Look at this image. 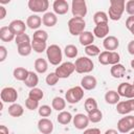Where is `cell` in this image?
Here are the masks:
<instances>
[{
  "label": "cell",
  "mask_w": 134,
  "mask_h": 134,
  "mask_svg": "<svg viewBox=\"0 0 134 134\" xmlns=\"http://www.w3.org/2000/svg\"><path fill=\"white\" fill-rule=\"evenodd\" d=\"M126 8V2L125 0H111L110 1V7L108 16L111 20L117 21L121 18Z\"/></svg>",
  "instance_id": "1"
},
{
  "label": "cell",
  "mask_w": 134,
  "mask_h": 134,
  "mask_svg": "<svg viewBox=\"0 0 134 134\" xmlns=\"http://www.w3.org/2000/svg\"><path fill=\"white\" fill-rule=\"evenodd\" d=\"M46 55H47V59H48L49 63L51 65H54V66L59 65L62 62V59H63L62 50H61L60 46L55 45V44H52V45L47 47Z\"/></svg>",
  "instance_id": "2"
},
{
  "label": "cell",
  "mask_w": 134,
  "mask_h": 134,
  "mask_svg": "<svg viewBox=\"0 0 134 134\" xmlns=\"http://www.w3.org/2000/svg\"><path fill=\"white\" fill-rule=\"evenodd\" d=\"M86 26V22L83 18H77V17H72L68 21V29L69 32L72 36H80L82 32H84Z\"/></svg>",
  "instance_id": "3"
},
{
  "label": "cell",
  "mask_w": 134,
  "mask_h": 134,
  "mask_svg": "<svg viewBox=\"0 0 134 134\" xmlns=\"http://www.w3.org/2000/svg\"><path fill=\"white\" fill-rule=\"evenodd\" d=\"M74 66H75V71L77 73H89L94 68V64L92 60L87 57H81L76 59Z\"/></svg>",
  "instance_id": "4"
},
{
  "label": "cell",
  "mask_w": 134,
  "mask_h": 134,
  "mask_svg": "<svg viewBox=\"0 0 134 134\" xmlns=\"http://www.w3.org/2000/svg\"><path fill=\"white\" fill-rule=\"evenodd\" d=\"M83 97H84V89L80 86H75L68 89L65 94V98L69 104H76Z\"/></svg>",
  "instance_id": "5"
},
{
  "label": "cell",
  "mask_w": 134,
  "mask_h": 134,
  "mask_svg": "<svg viewBox=\"0 0 134 134\" xmlns=\"http://www.w3.org/2000/svg\"><path fill=\"white\" fill-rule=\"evenodd\" d=\"M71 12L73 17L83 18L87 14V4L85 0H72L71 3Z\"/></svg>",
  "instance_id": "6"
},
{
  "label": "cell",
  "mask_w": 134,
  "mask_h": 134,
  "mask_svg": "<svg viewBox=\"0 0 134 134\" xmlns=\"http://www.w3.org/2000/svg\"><path fill=\"white\" fill-rule=\"evenodd\" d=\"M75 70V66L73 63L71 62H65L63 64H61L59 67H57L55 69V73L60 79H67L68 76H70L73 71Z\"/></svg>",
  "instance_id": "7"
},
{
  "label": "cell",
  "mask_w": 134,
  "mask_h": 134,
  "mask_svg": "<svg viewBox=\"0 0 134 134\" xmlns=\"http://www.w3.org/2000/svg\"><path fill=\"white\" fill-rule=\"evenodd\" d=\"M117 130L120 133H128L131 130H134V116L128 115L120 118L117 121Z\"/></svg>",
  "instance_id": "8"
},
{
  "label": "cell",
  "mask_w": 134,
  "mask_h": 134,
  "mask_svg": "<svg viewBox=\"0 0 134 134\" xmlns=\"http://www.w3.org/2000/svg\"><path fill=\"white\" fill-rule=\"evenodd\" d=\"M0 96H1V100L3 103L15 104V102L18 98V92L13 87H5V88H3L1 90Z\"/></svg>",
  "instance_id": "9"
},
{
  "label": "cell",
  "mask_w": 134,
  "mask_h": 134,
  "mask_svg": "<svg viewBox=\"0 0 134 134\" xmlns=\"http://www.w3.org/2000/svg\"><path fill=\"white\" fill-rule=\"evenodd\" d=\"M49 2L47 0H29L28 8L35 13H44L47 10Z\"/></svg>",
  "instance_id": "10"
},
{
  "label": "cell",
  "mask_w": 134,
  "mask_h": 134,
  "mask_svg": "<svg viewBox=\"0 0 134 134\" xmlns=\"http://www.w3.org/2000/svg\"><path fill=\"white\" fill-rule=\"evenodd\" d=\"M117 93L119 96H124L127 98H134V85L129 83H121L117 88Z\"/></svg>",
  "instance_id": "11"
},
{
  "label": "cell",
  "mask_w": 134,
  "mask_h": 134,
  "mask_svg": "<svg viewBox=\"0 0 134 134\" xmlns=\"http://www.w3.org/2000/svg\"><path fill=\"white\" fill-rule=\"evenodd\" d=\"M72 121H73V126L76 129L84 130L85 128H87V126H88L90 120L88 118V115H85L83 113H79V114H75V116L73 117Z\"/></svg>",
  "instance_id": "12"
},
{
  "label": "cell",
  "mask_w": 134,
  "mask_h": 134,
  "mask_svg": "<svg viewBox=\"0 0 134 134\" xmlns=\"http://www.w3.org/2000/svg\"><path fill=\"white\" fill-rule=\"evenodd\" d=\"M38 129L42 134H50L53 131V124L50 119L44 117L38 121Z\"/></svg>",
  "instance_id": "13"
},
{
  "label": "cell",
  "mask_w": 134,
  "mask_h": 134,
  "mask_svg": "<svg viewBox=\"0 0 134 134\" xmlns=\"http://www.w3.org/2000/svg\"><path fill=\"white\" fill-rule=\"evenodd\" d=\"M9 28L10 30L14 32L15 36H19L22 34H25V29H26V25L22 20H14L9 23Z\"/></svg>",
  "instance_id": "14"
},
{
  "label": "cell",
  "mask_w": 134,
  "mask_h": 134,
  "mask_svg": "<svg viewBox=\"0 0 134 134\" xmlns=\"http://www.w3.org/2000/svg\"><path fill=\"white\" fill-rule=\"evenodd\" d=\"M52 7L57 15H65L69 9V4L65 0H55L52 4Z\"/></svg>",
  "instance_id": "15"
},
{
  "label": "cell",
  "mask_w": 134,
  "mask_h": 134,
  "mask_svg": "<svg viewBox=\"0 0 134 134\" xmlns=\"http://www.w3.org/2000/svg\"><path fill=\"white\" fill-rule=\"evenodd\" d=\"M103 45H104V48L108 51H113L115 49H117L118 45H119V41L116 37L114 36H109V37H106L104 42H103Z\"/></svg>",
  "instance_id": "16"
},
{
  "label": "cell",
  "mask_w": 134,
  "mask_h": 134,
  "mask_svg": "<svg viewBox=\"0 0 134 134\" xmlns=\"http://www.w3.org/2000/svg\"><path fill=\"white\" fill-rule=\"evenodd\" d=\"M96 79L92 75H85L81 80V87L85 90H93L96 87Z\"/></svg>",
  "instance_id": "17"
},
{
  "label": "cell",
  "mask_w": 134,
  "mask_h": 134,
  "mask_svg": "<svg viewBox=\"0 0 134 134\" xmlns=\"http://www.w3.org/2000/svg\"><path fill=\"white\" fill-rule=\"evenodd\" d=\"M109 34V25L108 23H102L97 24L93 29V35L97 38H105Z\"/></svg>",
  "instance_id": "18"
},
{
  "label": "cell",
  "mask_w": 134,
  "mask_h": 134,
  "mask_svg": "<svg viewBox=\"0 0 134 134\" xmlns=\"http://www.w3.org/2000/svg\"><path fill=\"white\" fill-rule=\"evenodd\" d=\"M57 22H58V17L55 16L54 13L48 12V13H45L44 16L42 17V23H43L45 26H47V27H52V26H54V25L57 24Z\"/></svg>",
  "instance_id": "19"
},
{
  "label": "cell",
  "mask_w": 134,
  "mask_h": 134,
  "mask_svg": "<svg viewBox=\"0 0 134 134\" xmlns=\"http://www.w3.org/2000/svg\"><path fill=\"white\" fill-rule=\"evenodd\" d=\"M79 41L83 46L91 45L94 41V35L91 31H84L79 36Z\"/></svg>",
  "instance_id": "20"
},
{
  "label": "cell",
  "mask_w": 134,
  "mask_h": 134,
  "mask_svg": "<svg viewBox=\"0 0 134 134\" xmlns=\"http://www.w3.org/2000/svg\"><path fill=\"white\" fill-rule=\"evenodd\" d=\"M42 24V19L38 15H31L26 20V25L30 29H38Z\"/></svg>",
  "instance_id": "21"
},
{
  "label": "cell",
  "mask_w": 134,
  "mask_h": 134,
  "mask_svg": "<svg viewBox=\"0 0 134 134\" xmlns=\"http://www.w3.org/2000/svg\"><path fill=\"white\" fill-rule=\"evenodd\" d=\"M0 39L3 42H10L15 39V35L10 30L9 26H2L0 28Z\"/></svg>",
  "instance_id": "22"
},
{
  "label": "cell",
  "mask_w": 134,
  "mask_h": 134,
  "mask_svg": "<svg viewBox=\"0 0 134 134\" xmlns=\"http://www.w3.org/2000/svg\"><path fill=\"white\" fill-rule=\"evenodd\" d=\"M110 73L113 77L115 79H119V77H122L125 74H126V68L122 64H116V65H113L110 69Z\"/></svg>",
  "instance_id": "23"
},
{
  "label": "cell",
  "mask_w": 134,
  "mask_h": 134,
  "mask_svg": "<svg viewBox=\"0 0 134 134\" xmlns=\"http://www.w3.org/2000/svg\"><path fill=\"white\" fill-rule=\"evenodd\" d=\"M38 83H39V77H38L37 73L34 72V71H29L27 79L24 81L25 86L28 87V88H30V89H32V88H36L37 87Z\"/></svg>",
  "instance_id": "24"
},
{
  "label": "cell",
  "mask_w": 134,
  "mask_h": 134,
  "mask_svg": "<svg viewBox=\"0 0 134 134\" xmlns=\"http://www.w3.org/2000/svg\"><path fill=\"white\" fill-rule=\"evenodd\" d=\"M119 97L120 96L117 93V91H114V90H109L105 94V100L107 104H110V105H115L119 103Z\"/></svg>",
  "instance_id": "25"
},
{
  "label": "cell",
  "mask_w": 134,
  "mask_h": 134,
  "mask_svg": "<svg viewBox=\"0 0 134 134\" xmlns=\"http://www.w3.org/2000/svg\"><path fill=\"white\" fill-rule=\"evenodd\" d=\"M48 69V64L45 59L43 58H38L35 61V70L38 73H45Z\"/></svg>",
  "instance_id": "26"
},
{
  "label": "cell",
  "mask_w": 134,
  "mask_h": 134,
  "mask_svg": "<svg viewBox=\"0 0 134 134\" xmlns=\"http://www.w3.org/2000/svg\"><path fill=\"white\" fill-rule=\"evenodd\" d=\"M116 111H117V113L122 114V115H126V114L130 113V112L132 111V108H131V105H130L129 99H128V100H124V102L117 103Z\"/></svg>",
  "instance_id": "27"
},
{
  "label": "cell",
  "mask_w": 134,
  "mask_h": 134,
  "mask_svg": "<svg viewBox=\"0 0 134 134\" xmlns=\"http://www.w3.org/2000/svg\"><path fill=\"white\" fill-rule=\"evenodd\" d=\"M28 73H29V71H28L27 69H25V68H23V67H17V68H15L13 75H14V77H15L17 81H22V82H24V81L27 79Z\"/></svg>",
  "instance_id": "28"
},
{
  "label": "cell",
  "mask_w": 134,
  "mask_h": 134,
  "mask_svg": "<svg viewBox=\"0 0 134 134\" xmlns=\"http://www.w3.org/2000/svg\"><path fill=\"white\" fill-rule=\"evenodd\" d=\"M23 112L24 109L19 104H12L8 107V114L13 117H20L21 115H23Z\"/></svg>",
  "instance_id": "29"
},
{
  "label": "cell",
  "mask_w": 134,
  "mask_h": 134,
  "mask_svg": "<svg viewBox=\"0 0 134 134\" xmlns=\"http://www.w3.org/2000/svg\"><path fill=\"white\" fill-rule=\"evenodd\" d=\"M31 47L38 53H41V52H43L44 50L47 49L46 42L45 41H42V40H38V39H32V41H31Z\"/></svg>",
  "instance_id": "30"
},
{
  "label": "cell",
  "mask_w": 134,
  "mask_h": 134,
  "mask_svg": "<svg viewBox=\"0 0 134 134\" xmlns=\"http://www.w3.org/2000/svg\"><path fill=\"white\" fill-rule=\"evenodd\" d=\"M72 119H73L72 115L67 111H61L57 116V120L61 125H68Z\"/></svg>",
  "instance_id": "31"
},
{
  "label": "cell",
  "mask_w": 134,
  "mask_h": 134,
  "mask_svg": "<svg viewBox=\"0 0 134 134\" xmlns=\"http://www.w3.org/2000/svg\"><path fill=\"white\" fill-rule=\"evenodd\" d=\"M51 106H52V109L57 110V111H63L66 107V100L62 97H54L51 102Z\"/></svg>",
  "instance_id": "32"
},
{
  "label": "cell",
  "mask_w": 134,
  "mask_h": 134,
  "mask_svg": "<svg viewBox=\"0 0 134 134\" xmlns=\"http://www.w3.org/2000/svg\"><path fill=\"white\" fill-rule=\"evenodd\" d=\"M108 19L109 17L105 12H96L93 15V21L96 25L102 24V23H108Z\"/></svg>",
  "instance_id": "33"
},
{
  "label": "cell",
  "mask_w": 134,
  "mask_h": 134,
  "mask_svg": "<svg viewBox=\"0 0 134 134\" xmlns=\"http://www.w3.org/2000/svg\"><path fill=\"white\" fill-rule=\"evenodd\" d=\"M84 108L87 113H90L97 109V103L93 97H88L84 103Z\"/></svg>",
  "instance_id": "34"
},
{
  "label": "cell",
  "mask_w": 134,
  "mask_h": 134,
  "mask_svg": "<svg viewBox=\"0 0 134 134\" xmlns=\"http://www.w3.org/2000/svg\"><path fill=\"white\" fill-rule=\"evenodd\" d=\"M77 48H76V46H74V45H72V44H69V45H67L66 47H65V49H64V53H65V55L67 57V58H69V59H73V58H75L76 55H77Z\"/></svg>",
  "instance_id": "35"
},
{
  "label": "cell",
  "mask_w": 134,
  "mask_h": 134,
  "mask_svg": "<svg viewBox=\"0 0 134 134\" xmlns=\"http://www.w3.org/2000/svg\"><path fill=\"white\" fill-rule=\"evenodd\" d=\"M88 118H89V120H90L91 122L96 124V122H98V121L102 120V118H103V113H102L100 110L96 109V110H94V111L88 113Z\"/></svg>",
  "instance_id": "36"
},
{
  "label": "cell",
  "mask_w": 134,
  "mask_h": 134,
  "mask_svg": "<svg viewBox=\"0 0 134 134\" xmlns=\"http://www.w3.org/2000/svg\"><path fill=\"white\" fill-rule=\"evenodd\" d=\"M31 43L28 44H23V45H18V53L22 57H27L31 52Z\"/></svg>",
  "instance_id": "37"
},
{
  "label": "cell",
  "mask_w": 134,
  "mask_h": 134,
  "mask_svg": "<svg viewBox=\"0 0 134 134\" xmlns=\"http://www.w3.org/2000/svg\"><path fill=\"white\" fill-rule=\"evenodd\" d=\"M43 96H44L43 91H42L40 88H37V87L30 89V91H29V93H28V97H29V98H32V99H36V100L42 99Z\"/></svg>",
  "instance_id": "38"
},
{
  "label": "cell",
  "mask_w": 134,
  "mask_h": 134,
  "mask_svg": "<svg viewBox=\"0 0 134 134\" xmlns=\"http://www.w3.org/2000/svg\"><path fill=\"white\" fill-rule=\"evenodd\" d=\"M85 52L89 57H96V55H99L100 50L96 45L91 44V45H88L85 47Z\"/></svg>",
  "instance_id": "39"
},
{
  "label": "cell",
  "mask_w": 134,
  "mask_h": 134,
  "mask_svg": "<svg viewBox=\"0 0 134 134\" xmlns=\"http://www.w3.org/2000/svg\"><path fill=\"white\" fill-rule=\"evenodd\" d=\"M15 41H16L17 46H18V45H23V44L31 43V42H30V39H29V36H28V35H26V34H22V35L16 36Z\"/></svg>",
  "instance_id": "40"
},
{
  "label": "cell",
  "mask_w": 134,
  "mask_h": 134,
  "mask_svg": "<svg viewBox=\"0 0 134 134\" xmlns=\"http://www.w3.org/2000/svg\"><path fill=\"white\" fill-rule=\"evenodd\" d=\"M59 80H60V77L57 75L55 72H50V73L46 76V79H45L46 84H47L48 86H54V85L59 82Z\"/></svg>",
  "instance_id": "41"
},
{
  "label": "cell",
  "mask_w": 134,
  "mask_h": 134,
  "mask_svg": "<svg viewBox=\"0 0 134 134\" xmlns=\"http://www.w3.org/2000/svg\"><path fill=\"white\" fill-rule=\"evenodd\" d=\"M32 39H38V40H42V41H47L48 39V35L45 30H42V29H38L34 32L32 35Z\"/></svg>",
  "instance_id": "42"
},
{
  "label": "cell",
  "mask_w": 134,
  "mask_h": 134,
  "mask_svg": "<svg viewBox=\"0 0 134 134\" xmlns=\"http://www.w3.org/2000/svg\"><path fill=\"white\" fill-rule=\"evenodd\" d=\"M109 55H110V51L108 50L102 51L98 55V62L102 65H109Z\"/></svg>",
  "instance_id": "43"
},
{
  "label": "cell",
  "mask_w": 134,
  "mask_h": 134,
  "mask_svg": "<svg viewBox=\"0 0 134 134\" xmlns=\"http://www.w3.org/2000/svg\"><path fill=\"white\" fill-rule=\"evenodd\" d=\"M51 114V108L48 105H43L39 108V115L42 117H48Z\"/></svg>",
  "instance_id": "44"
},
{
  "label": "cell",
  "mask_w": 134,
  "mask_h": 134,
  "mask_svg": "<svg viewBox=\"0 0 134 134\" xmlns=\"http://www.w3.org/2000/svg\"><path fill=\"white\" fill-rule=\"evenodd\" d=\"M25 107L28 110H36L39 107V100H36V99H32V98L28 97L25 100Z\"/></svg>",
  "instance_id": "45"
},
{
  "label": "cell",
  "mask_w": 134,
  "mask_h": 134,
  "mask_svg": "<svg viewBox=\"0 0 134 134\" xmlns=\"http://www.w3.org/2000/svg\"><path fill=\"white\" fill-rule=\"evenodd\" d=\"M120 57L116 51H110V55H109V64L110 65H116L119 63Z\"/></svg>",
  "instance_id": "46"
},
{
  "label": "cell",
  "mask_w": 134,
  "mask_h": 134,
  "mask_svg": "<svg viewBox=\"0 0 134 134\" xmlns=\"http://www.w3.org/2000/svg\"><path fill=\"white\" fill-rule=\"evenodd\" d=\"M126 12L130 16H134V0H129L126 3Z\"/></svg>",
  "instance_id": "47"
},
{
  "label": "cell",
  "mask_w": 134,
  "mask_h": 134,
  "mask_svg": "<svg viewBox=\"0 0 134 134\" xmlns=\"http://www.w3.org/2000/svg\"><path fill=\"white\" fill-rule=\"evenodd\" d=\"M7 55V50L4 46H0V62H3L6 59Z\"/></svg>",
  "instance_id": "48"
},
{
  "label": "cell",
  "mask_w": 134,
  "mask_h": 134,
  "mask_svg": "<svg viewBox=\"0 0 134 134\" xmlns=\"http://www.w3.org/2000/svg\"><path fill=\"white\" fill-rule=\"evenodd\" d=\"M133 25H134V16H130V17H128V19L126 20V27H127L128 29H130Z\"/></svg>",
  "instance_id": "49"
},
{
  "label": "cell",
  "mask_w": 134,
  "mask_h": 134,
  "mask_svg": "<svg viewBox=\"0 0 134 134\" xmlns=\"http://www.w3.org/2000/svg\"><path fill=\"white\" fill-rule=\"evenodd\" d=\"M83 134H100V131L97 128H91V129L85 130Z\"/></svg>",
  "instance_id": "50"
},
{
  "label": "cell",
  "mask_w": 134,
  "mask_h": 134,
  "mask_svg": "<svg viewBox=\"0 0 134 134\" xmlns=\"http://www.w3.org/2000/svg\"><path fill=\"white\" fill-rule=\"evenodd\" d=\"M128 51H129L130 54L134 55V40L129 42V44H128Z\"/></svg>",
  "instance_id": "51"
},
{
  "label": "cell",
  "mask_w": 134,
  "mask_h": 134,
  "mask_svg": "<svg viewBox=\"0 0 134 134\" xmlns=\"http://www.w3.org/2000/svg\"><path fill=\"white\" fill-rule=\"evenodd\" d=\"M6 16V9L4 6H0V20L4 19Z\"/></svg>",
  "instance_id": "52"
},
{
  "label": "cell",
  "mask_w": 134,
  "mask_h": 134,
  "mask_svg": "<svg viewBox=\"0 0 134 134\" xmlns=\"http://www.w3.org/2000/svg\"><path fill=\"white\" fill-rule=\"evenodd\" d=\"M0 134H9L8 129H7L4 125H1V126H0Z\"/></svg>",
  "instance_id": "53"
},
{
  "label": "cell",
  "mask_w": 134,
  "mask_h": 134,
  "mask_svg": "<svg viewBox=\"0 0 134 134\" xmlns=\"http://www.w3.org/2000/svg\"><path fill=\"white\" fill-rule=\"evenodd\" d=\"M105 134H118V132L116 130H114V129H109V130H107L105 132Z\"/></svg>",
  "instance_id": "54"
},
{
  "label": "cell",
  "mask_w": 134,
  "mask_h": 134,
  "mask_svg": "<svg viewBox=\"0 0 134 134\" xmlns=\"http://www.w3.org/2000/svg\"><path fill=\"white\" fill-rule=\"evenodd\" d=\"M129 102H130V105H131L132 111H134V98H130V99H129Z\"/></svg>",
  "instance_id": "55"
},
{
  "label": "cell",
  "mask_w": 134,
  "mask_h": 134,
  "mask_svg": "<svg viewBox=\"0 0 134 134\" xmlns=\"http://www.w3.org/2000/svg\"><path fill=\"white\" fill-rule=\"evenodd\" d=\"M129 30L131 31V34H132V35H134V25H133V26H132V27H131Z\"/></svg>",
  "instance_id": "56"
},
{
  "label": "cell",
  "mask_w": 134,
  "mask_h": 134,
  "mask_svg": "<svg viewBox=\"0 0 134 134\" xmlns=\"http://www.w3.org/2000/svg\"><path fill=\"white\" fill-rule=\"evenodd\" d=\"M131 67H132V68L134 69V59H133V60L131 61Z\"/></svg>",
  "instance_id": "57"
},
{
  "label": "cell",
  "mask_w": 134,
  "mask_h": 134,
  "mask_svg": "<svg viewBox=\"0 0 134 134\" xmlns=\"http://www.w3.org/2000/svg\"><path fill=\"white\" fill-rule=\"evenodd\" d=\"M130 134H134V130H132V131L130 132Z\"/></svg>",
  "instance_id": "58"
},
{
  "label": "cell",
  "mask_w": 134,
  "mask_h": 134,
  "mask_svg": "<svg viewBox=\"0 0 134 134\" xmlns=\"http://www.w3.org/2000/svg\"><path fill=\"white\" fill-rule=\"evenodd\" d=\"M133 85H134V81H133Z\"/></svg>",
  "instance_id": "59"
}]
</instances>
